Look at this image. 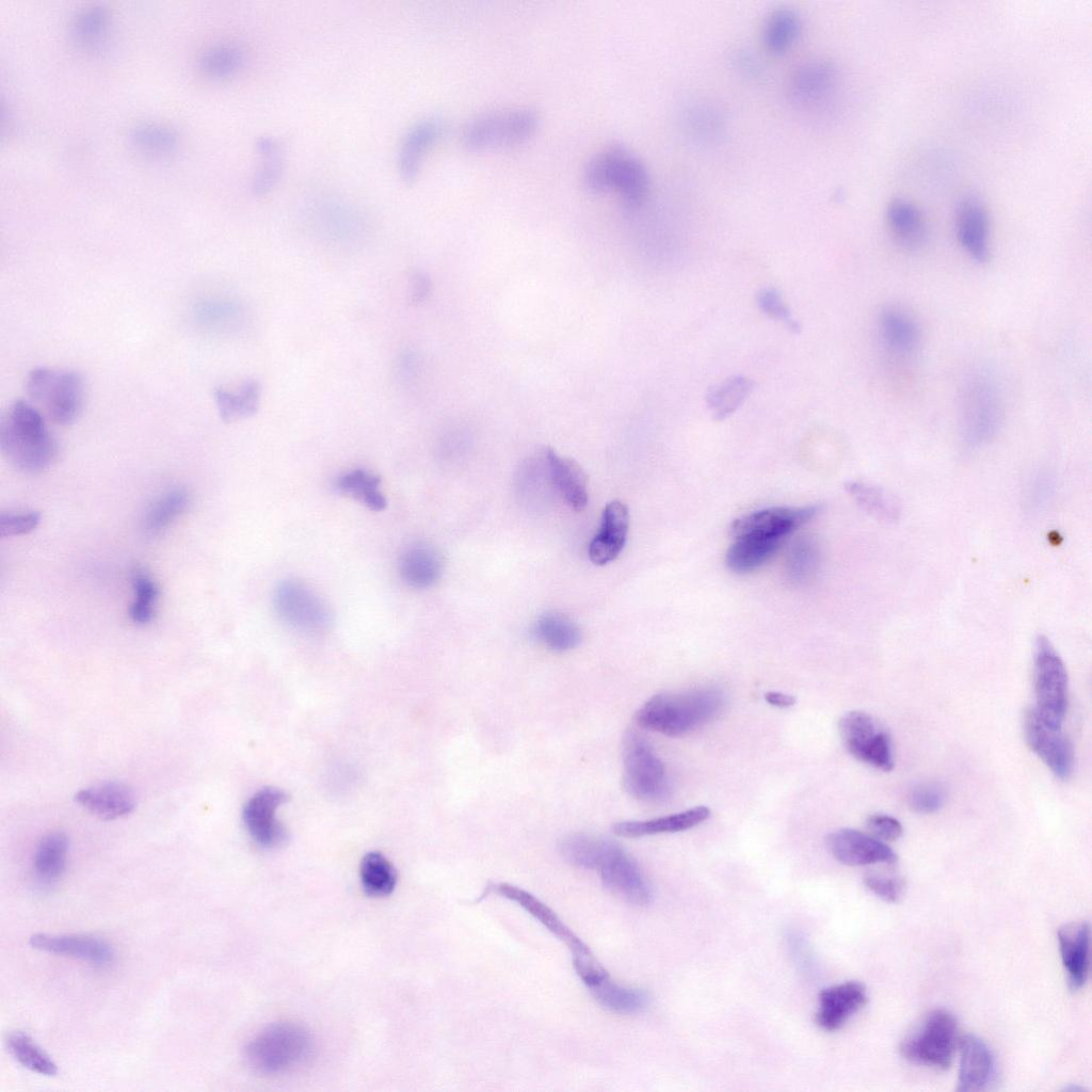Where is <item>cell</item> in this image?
Wrapping results in <instances>:
<instances>
[{
    "mask_svg": "<svg viewBox=\"0 0 1092 1092\" xmlns=\"http://www.w3.org/2000/svg\"><path fill=\"white\" fill-rule=\"evenodd\" d=\"M273 605L278 619L300 632L321 633L333 624L334 616L327 603L301 580L282 581L275 589Z\"/></svg>",
    "mask_w": 1092,
    "mask_h": 1092,
    "instance_id": "7c38bea8",
    "label": "cell"
},
{
    "mask_svg": "<svg viewBox=\"0 0 1092 1092\" xmlns=\"http://www.w3.org/2000/svg\"><path fill=\"white\" fill-rule=\"evenodd\" d=\"M1059 950L1071 989L1085 985L1090 966V927L1086 921L1070 922L1058 931Z\"/></svg>",
    "mask_w": 1092,
    "mask_h": 1092,
    "instance_id": "484cf974",
    "label": "cell"
},
{
    "mask_svg": "<svg viewBox=\"0 0 1092 1092\" xmlns=\"http://www.w3.org/2000/svg\"><path fill=\"white\" fill-rule=\"evenodd\" d=\"M734 540L726 551L725 563L730 571L744 574L766 563L785 539L744 535Z\"/></svg>",
    "mask_w": 1092,
    "mask_h": 1092,
    "instance_id": "836d02e7",
    "label": "cell"
},
{
    "mask_svg": "<svg viewBox=\"0 0 1092 1092\" xmlns=\"http://www.w3.org/2000/svg\"><path fill=\"white\" fill-rule=\"evenodd\" d=\"M958 1023L947 1010L929 1012L921 1024L900 1043V1054L908 1061L947 1070L960 1042Z\"/></svg>",
    "mask_w": 1092,
    "mask_h": 1092,
    "instance_id": "ba28073f",
    "label": "cell"
},
{
    "mask_svg": "<svg viewBox=\"0 0 1092 1092\" xmlns=\"http://www.w3.org/2000/svg\"><path fill=\"white\" fill-rule=\"evenodd\" d=\"M532 633L540 643L555 652L571 651L581 641L578 625L569 616L555 611L542 614L534 623Z\"/></svg>",
    "mask_w": 1092,
    "mask_h": 1092,
    "instance_id": "e575fe53",
    "label": "cell"
},
{
    "mask_svg": "<svg viewBox=\"0 0 1092 1092\" xmlns=\"http://www.w3.org/2000/svg\"><path fill=\"white\" fill-rule=\"evenodd\" d=\"M42 519L38 512L1 513L0 536L10 537L30 533L37 528Z\"/></svg>",
    "mask_w": 1092,
    "mask_h": 1092,
    "instance_id": "6f0895ef",
    "label": "cell"
},
{
    "mask_svg": "<svg viewBox=\"0 0 1092 1092\" xmlns=\"http://www.w3.org/2000/svg\"><path fill=\"white\" fill-rule=\"evenodd\" d=\"M6 1045L10 1054L23 1067L45 1076H54L58 1073L55 1062L28 1033H10Z\"/></svg>",
    "mask_w": 1092,
    "mask_h": 1092,
    "instance_id": "b9f144b4",
    "label": "cell"
},
{
    "mask_svg": "<svg viewBox=\"0 0 1092 1092\" xmlns=\"http://www.w3.org/2000/svg\"><path fill=\"white\" fill-rule=\"evenodd\" d=\"M764 697L768 704L778 708H788L793 706L796 703V697L793 695L778 691H769L764 695Z\"/></svg>",
    "mask_w": 1092,
    "mask_h": 1092,
    "instance_id": "6125c7cd",
    "label": "cell"
},
{
    "mask_svg": "<svg viewBox=\"0 0 1092 1092\" xmlns=\"http://www.w3.org/2000/svg\"><path fill=\"white\" fill-rule=\"evenodd\" d=\"M596 1001L615 1013H635L647 1003V995L638 989L622 986L610 978L590 989Z\"/></svg>",
    "mask_w": 1092,
    "mask_h": 1092,
    "instance_id": "7bdbcfd3",
    "label": "cell"
},
{
    "mask_svg": "<svg viewBox=\"0 0 1092 1092\" xmlns=\"http://www.w3.org/2000/svg\"><path fill=\"white\" fill-rule=\"evenodd\" d=\"M443 565V558L434 547L415 545L402 555L399 573L408 587L427 589L439 579Z\"/></svg>",
    "mask_w": 1092,
    "mask_h": 1092,
    "instance_id": "d6a6232c",
    "label": "cell"
},
{
    "mask_svg": "<svg viewBox=\"0 0 1092 1092\" xmlns=\"http://www.w3.org/2000/svg\"><path fill=\"white\" fill-rule=\"evenodd\" d=\"M754 383L744 375H735L713 386L706 395V404L716 420L733 415L746 400Z\"/></svg>",
    "mask_w": 1092,
    "mask_h": 1092,
    "instance_id": "74e56055",
    "label": "cell"
},
{
    "mask_svg": "<svg viewBox=\"0 0 1092 1092\" xmlns=\"http://www.w3.org/2000/svg\"><path fill=\"white\" fill-rule=\"evenodd\" d=\"M445 129L437 117H429L414 125L404 136L398 158V170L404 181H413L420 170L423 156Z\"/></svg>",
    "mask_w": 1092,
    "mask_h": 1092,
    "instance_id": "f1b7e54d",
    "label": "cell"
},
{
    "mask_svg": "<svg viewBox=\"0 0 1092 1092\" xmlns=\"http://www.w3.org/2000/svg\"><path fill=\"white\" fill-rule=\"evenodd\" d=\"M0 448L7 461L26 473L48 468L58 450L43 413L27 400L14 401L2 417Z\"/></svg>",
    "mask_w": 1092,
    "mask_h": 1092,
    "instance_id": "7a4b0ae2",
    "label": "cell"
},
{
    "mask_svg": "<svg viewBox=\"0 0 1092 1092\" xmlns=\"http://www.w3.org/2000/svg\"><path fill=\"white\" fill-rule=\"evenodd\" d=\"M539 126L537 113L529 108L496 110L470 119L461 140L470 151L504 149L528 141Z\"/></svg>",
    "mask_w": 1092,
    "mask_h": 1092,
    "instance_id": "52a82bcc",
    "label": "cell"
},
{
    "mask_svg": "<svg viewBox=\"0 0 1092 1092\" xmlns=\"http://www.w3.org/2000/svg\"><path fill=\"white\" fill-rule=\"evenodd\" d=\"M190 503L183 489H173L160 497L147 511L144 529L148 535H158L165 530Z\"/></svg>",
    "mask_w": 1092,
    "mask_h": 1092,
    "instance_id": "bcb514c9",
    "label": "cell"
},
{
    "mask_svg": "<svg viewBox=\"0 0 1092 1092\" xmlns=\"http://www.w3.org/2000/svg\"><path fill=\"white\" fill-rule=\"evenodd\" d=\"M717 687L662 692L648 698L636 712L639 727L670 737L686 735L714 720L725 706Z\"/></svg>",
    "mask_w": 1092,
    "mask_h": 1092,
    "instance_id": "6da1fadb",
    "label": "cell"
},
{
    "mask_svg": "<svg viewBox=\"0 0 1092 1092\" xmlns=\"http://www.w3.org/2000/svg\"><path fill=\"white\" fill-rule=\"evenodd\" d=\"M836 81V69L828 61H810L798 67L791 76L789 91L793 99L808 103L829 94Z\"/></svg>",
    "mask_w": 1092,
    "mask_h": 1092,
    "instance_id": "1f68e13d",
    "label": "cell"
},
{
    "mask_svg": "<svg viewBox=\"0 0 1092 1092\" xmlns=\"http://www.w3.org/2000/svg\"><path fill=\"white\" fill-rule=\"evenodd\" d=\"M213 398L221 419L232 422L253 416L259 407L260 385L255 380L245 381L237 391L216 388Z\"/></svg>",
    "mask_w": 1092,
    "mask_h": 1092,
    "instance_id": "8d00e7d4",
    "label": "cell"
},
{
    "mask_svg": "<svg viewBox=\"0 0 1092 1092\" xmlns=\"http://www.w3.org/2000/svg\"><path fill=\"white\" fill-rule=\"evenodd\" d=\"M542 455L549 480L561 498L573 510L582 511L588 504L589 492L580 465L549 448L544 449Z\"/></svg>",
    "mask_w": 1092,
    "mask_h": 1092,
    "instance_id": "d4e9b609",
    "label": "cell"
},
{
    "mask_svg": "<svg viewBox=\"0 0 1092 1092\" xmlns=\"http://www.w3.org/2000/svg\"><path fill=\"white\" fill-rule=\"evenodd\" d=\"M864 883L871 893L887 902H897L905 887L903 878L877 872L867 873Z\"/></svg>",
    "mask_w": 1092,
    "mask_h": 1092,
    "instance_id": "9f6ffc18",
    "label": "cell"
},
{
    "mask_svg": "<svg viewBox=\"0 0 1092 1092\" xmlns=\"http://www.w3.org/2000/svg\"><path fill=\"white\" fill-rule=\"evenodd\" d=\"M242 51L235 45L219 44L206 49L198 59L202 74L222 80L234 76L242 66Z\"/></svg>",
    "mask_w": 1092,
    "mask_h": 1092,
    "instance_id": "c3c4849f",
    "label": "cell"
},
{
    "mask_svg": "<svg viewBox=\"0 0 1092 1092\" xmlns=\"http://www.w3.org/2000/svg\"><path fill=\"white\" fill-rule=\"evenodd\" d=\"M887 229L901 248L919 251L927 242L928 227L920 209L911 200L893 198L886 208Z\"/></svg>",
    "mask_w": 1092,
    "mask_h": 1092,
    "instance_id": "4316f807",
    "label": "cell"
},
{
    "mask_svg": "<svg viewBox=\"0 0 1092 1092\" xmlns=\"http://www.w3.org/2000/svg\"><path fill=\"white\" fill-rule=\"evenodd\" d=\"M819 551L816 542L808 536L800 537L790 547L786 560V577L792 584L809 580L818 565Z\"/></svg>",
    "mask_w": 1092,
    "mask_h": 1092,
    "instance_id": "f907efd6",
    "label": "cell"
},
{
    "mask_svg": "<svg viewBox=\"0 0 1092 1092\" xmlns=\"http://www.w3.org/2000/svg\"><path fill=\"white\" fill-rule=\"evenodd\" d=\"M364 890L372 897L389 895L397 884V872L389 860L381 852L367 853L359 867Z\"/></svg>",
    "mask_w": 1092,
    "mask_h": 1092,
    "instance_id": "60d3db41",
    "label": "cell"
},
{
    "mask_svg": "<svg viewBox=\"0 0 1092 1092\" xmlns=\"http://www.w3.org/2000/svg\"><path fill=\"white\" fill-rule=\"evenodd\" d=\"M628 528L627 507L619 500L609 502L603 511L599 531L589 545L590 560L597 565L613 561L624 548Z\"/></svg>",
    "mask_w": 1092,
    "mask_h": 1092,
    "instance_id": "cb8c5ba5",
    "label": "cell"
},
{
    "mask_svg": "<svg viewBox=\"0 0 1092 1092\" xmlns=\"http://www.w3.org/2000/svg\"><path fill=\"white\" fill-rule=\"evenodd\" d=\"M846 489L864 511L877 519L885 523H895L899 519L901 509L898 501L882 487L851 481L846 484Z\"/></svg>",
    "mask_w": 1092,
    "mask_h": 1092,
    "instance_id": "f35d334b",
    "label": "cell"
},
{
    "mask_svg": "<svg viewBox=\"0 0 1092 1092\" xmlns=\"http://www.w3.org/2000/svg\"><path fill=\"white\" fill-rule=\"evenodd\" d=\"M594 870L604 886L625 901L646 905L653 894L636 861L616 842L606 839Z\"/></svg>",
    "mask_w": 1092,
    "mask_h": 1092,
    "instance_id": "5bb4252c",
    "label": "cell"
},
{
    "mask_svg": "<svg viewBox=\"0 0 1092 1092\" xmlns=\"http://www.w3.org/2000/svg\"><path fill=\"white\" fill-rule=\"evenodd\" d=\"M109 26L110 19L106 10L99 6L85 7L74 17L71 35L80 47L95 49L105 42Z\"/></svg>",
    "mask_w": 1092,
    "mask_h": 1092,
    "instance_id": "ee69618b",
    "label": "cell"
},
{
    "mask_svg": "<svg viewBox=\"0 0 1092 1092\" xmlns=\"http://www.w3.org/2000/svg\"><path fill=\"white\" fill-rule=\"evenodd\" d=\"M26 390L33 404L57 424L75 422L84 406V380L75 370L36 367L27 376Z\"/></svg>",
    "mask_w": 1092,
    "mask_h": 1092,
    "instance_id": "8992f818",
    "label": "cell"
},
{
    "mask_svg": "<svg viewBox=\"0 0 1092 1092\" xmlns=\"http://www.w3.org/2000/svg\"><path fill=\"white\" fill-rule=\"evenodd\" d=\"M418 357L414 352L404 351L398 358L396 372L401 381L407 382L418 372Z\"/></svg>",
    "mask_w": 1092,
    "mask_h": 1092,
    "instance_id": "91938a15",
    "label": "cell"
},
{
    "mask_svg": "<svg viewBox=\"0 0 1092 1092\" xmlns=\"http://www.w3.org/2000/svg\"><path fill=\"white\" fill-rule=\"evenodd\" d=\"M818 507H773L745 514L733 521L730 535H758L786 539L800 526L812 519Z\"/></svg>",
    "mask_w": 1092,
    "mask_h": 1092,
    "instance_id": "ac0fdd59",
    "label": "cell"
},
{
    "mask_svg": "<svg viewBox=\"0 0 1092 1092\" xmlns=\"http://www.w3.org/2000/svg\"><path fill=\"white\" fill-rule=\"evenodd\" d=\"M710 817V809L700 805L684 812L648 819L616 822L613 832L622 837H643L664 833H676L692 829Z\"/></svg>",
    "mask_w": 1092,
    "mask_h": 1092,
    "instance_id": "f546056e",
    "label": "cell"
},
{
    "mask_svg": "<svg viewBox=\"0 0 1092 1092\" xmlns=\"http://www.w3.org/2000/svg\"><path fill=\"white\" fill-rule=\"evenodd\" d=\"M960 1067L958 1091H982L989 1088L996 1077V1063L992 1050L986 1043L975 1034L960 1038Z\"/></svg>",
    "mask_w": 1092,
    "mask_h": 1092,
    "instance_id": "7402d4cb",
    "label": "cell"
},
{
    "mask_svg": "<svg viewBox=\"0 0 1092 1092\" xmlns=\"http://www.w3.org/2000/svg\"><path fill=\"white\" fill-rule=\"evenodd\" d=\"M605 839L588 834H572L563 838L559 850L567 863L579 868L594 870Z\"/></svg>",
    "mask_w": 1092,
    "mask_h": 1092,
    "instance_id": "816d5d0a",
    "label": "cell"
},
{
    "mask_svg": "<svg viewBox=\"0 0 1092 1092\" xmlns=\"http://www.w3.org/2000/svg\"><path fill=\"white\" fill-rule=\"evenodd\" d=\"M314 1041L303 1026L283 1022L256 1034L246 1045L245 1057L257 1072L267 1075L288 1073L308 1061Z\"/></svg>",
    "mask_w": 1092,
    "mask_h": 1092,
    "instance_id": "5b68a950",
    "label": "cell"
},
{
    "mask_svg": "<svg viewBox=\"0 0 1092 1092\" xmlns=\"http://www.w3.org/2000/svg\"><path fill=\"white\" fill-rule=\"evenodd\" d=\"M864 984L846 981L823 989L819 994L817 1025L825 1031L840 1029L867 1002Z\"/></svg>",
    "mask_w": 1092,
    "mask_h": 1092,
    "instance_id": "44dd1931",
    "label": "cell"
},
{
    "mask_svg": "<svg viewBox=\"0 0 1092 1092\" xmlns=\"http://www.w3.org/2000/svg\"><path fill=\"white\" fill-rule=\"evenodd\" d=\"M946 797V790L942 784L927 782L918 784L910 790L908 803L915 813L932 814L943 807Z\"/></svg>",
    "mask_w": 1092,
    "mask_h": 1092,
    "instance_id": "db71d44e",
    "label": "cell"
},
{
    "mask_svg": "<svg viewBox=\"0 0 1092 1092\" xmlns=\"http://www.w3.org/2000/svg\"><path fill=\"white\" fill-rule=\"evenodd\" d=\"M801 29L799 15L790 9L775 11L764 30L766 48L775 54L785 52L797 39Z\"/></svg>",
    "mask_w": 1092,
    "mask_h": 1092,
    "instance_id": "f6af8a7d",
    "label": "cell"
},
{
    "mask_svg": "<svg viewBox=\"0 0 1092 1092\" xmlns=\"http://www.w3.org/2000/svg\"><path fill=\"white\" fill-rule=\"evenodd\" d=\"M760 310L769 318L783 322L791 332H799L800 325L792 317L781 293L773 288L762 289L757 295Z\"/></svg>",
    "mask_w": 1092,
    "mask_h": 1092,
    "instance_id": "11a10c76",
    "label": "cell"
},
{
    "mask_svg": "<svg viewBox=\"0 0 1092 1092\" xmlns=\"http://www.w3.org/2000/svg\"><path fill=\"white\" fill-rule=\"evenodd\" d=\"M866 824L872 836L883 841L896 840L903 832L901 822L886 814L869 816Z\"/></svg>",
    "mask_w": 1092,
    "mask_h": 1092,
    "instance_id": "680465c9",
    "label": "cell"
},
{
    "mask_svg": "<svg viewBox=\"0 0 1092 1092\" xmlns=\"http://www.w3.org/2000/svg\"><path fill=\"white\" fill-rule=\"evenodd\" d=\"M431 289V283L427 275L421 272H416L411 277L410 283V298L413 304H418L424 301L429 295Z\"/></svg>",
    "mask_w": 1092,
    "mask_h": 1092,
    "instance_id": "94428289",
    "label": "cell"
},
{
    "mask_svg": "<svg viewBox=\"0 0 1092 1092\" xmlns=\"http://www.w3.org/2000/svg\"><path fill=\"white\" fill-rule=\"evenodd\" d=\"M134 600L129 608L131 621L138 625L150 623L156 614L159 588L150 576L135 572L132 577Z\"/></svg>",
    "mask_w": 1092,
    "mask_h": 1092,
    "instance_id": "f5cc1de1",
    "label": "cell"
},
{
    "mask_svg": "<svg viewBox=\"0 0 1092 1092\" xmlns=\"http://www.w3.org/2000/svg\"><path fill=\"white\" fill-rule=\"evenodd\" d=\"M496 892L520 905L568 947L576 973L584 984L593 983L607 974L588 946L541 900L508 883L498 884Z\"/></svg>",
    "mask_w": 1092,
    "mask_h": 1092,
    "instance_id": "8fae6325",
    "label": "cell"
},
{
    "mask_svg": "<svg viewBox=\"0 0 1092 1092\" xmlns=\"http://www.w3.org/2000/svg\"><path fill=\"white\" fill-rule=\"evenodd\" d=\"M286 800L287 794L283 790L266 787L253 794L244 805L243 821L246 830L261 847L274 848L286 840V829L276 819V812Z\"/></svg>",
    "mask_w": 1092,
    "mask_h": 1092,
    "instance_id": "d6986e66",
    "label": "cell"
},
{
    "mask_svg": "<svg viewBox=\"0 0 1092 1092\" xmlns=\"http://www.w3.org/2000/svg\"><path fill=\"white\" fill-rule=\"evenodd\" d=\"M76 801L91 814L113 820L130 814L135 807L132 790L117 782L99 783L80 790Z\"/></svg>",
    "mask_w": 1092,
    "mask_h": 1092,
    "instance_id": "83f0119b",
    "label": "cell"
},
{
    "mask_svg": "<svg viewBox=\"0 0 1092 1092\" xmlns=\"http://www.w3.org/2000/svg\"><path fill=\"white\" fill-rule=\"evenodd\" d=\"M833 857L847 866L894 864L897 855L883 840L853 829H839L826 838Z\"/></svg>",
    "mask_w": 1092,
    "mask_h": 1092,
    "instance_id": "ffe728a7",
    "label": "cell"
},
{
    "mask_svg": "<svg viewBox=\"0 0 1092 1092\" xmlns=\"http://www.w3.org/2000/svg\"><path fill=\"white\" fill-rule=\"evenodd\" d=\"M1033 686L1034 712L1050 726L1061 727L1067 707V673L1061 657L1043 636L1035 641Z\"/></svg>",
    "mask_w": 1092,
    "mask_h": 1092,
    "instance_id": "30bf717a",
    "label": "cell"
},
{
    "mask_svg": "<svg viewBox=\"0 0 1092 1092\" xmlns=\"http://www.w3.org/2000/svg\"><path fill=\"white\" fill-rule=\"evenodd\" d=\"M582 181L591 193L615 192L630 207L640 205L649 190L646 167L621 145L609 146L596 154L588 162Z\"/></svg>",
    "mask_w": 1092,
    "mask_h": 1092,
    "instance_id": "277c9868",
    "label": "cell"
},
{
    "mask_svg": "<svg viewBox=\"0 0 1092 1092\" xmlns=\"http://www.w3.org/2000/svg\"><path fill=\"white\" fill-rule=\"evenodd\" d=\"M956 235L966 255L978 264L991 259L990 215L980 196L968 193L956 208Z\"/></svg>",
    "mask_w": 1092,
    "mask_h": 1092,
    "instance_id": "e0dca14e",
    "label": "cell"
},
{
    "mask_svg": "<svg viewBox=\"0 0 1092 1092\" xmlns=\"http://www.w3.org/2000/svg\"><path fill=\"white\" fill-rule=\"evenodd\" d=\"M261 156V165L255 172L252 188L256 194H264L275 186L283 170L282 150L278 143L270 136H261L256 143Z\"/></svg>",
    "mask_w": 1092,
    "mask_h": 1092,
    "instance_id": "681fc988",
    "label": "cell"
},
{
    "mask_svg": "<svg viewBox=\"0 0 1092 1092\" xmlns=\"http://www.w3.org/2000/svg\"><path fill=\"white\" fill-rule=\"evenodd\" d=\"M623 783L626 791L644 802H658L670 791L665 767L652 744L637 730L623 738Z\"/></svg>",
    "mask_w": 1092,
    "mask_h": 1092,
    "instance_id": "9c48e42d",
    "label": "cell"
},
{
    "mask_svg": "<svg viewBox=\"0 0 1092 1092\" xmlns=\"http://www.w3.org/2000/svg\"><path fill=\"white\" fill-rule=\"evenodd\" d=\"M68 854V839L63 832H50L37 844L33 868L36 877L45 882L57 881L65 871Z\"/></svg>",
    "mask_w": 1092,
    "mask_h": 1092,
    "instance_id": "d590c367",
    "label": "cell"
},
{
    "mask_svg": "<svg viewBox=\"0 0 1092 1092\" xmlns=\"http://www.w3.org/2000/svg\"><path fill=\"white\" fill-rule=\"evenodd\" d=\"M317 229L338 243L355 242L364 230L363 220L350 206L336 202L317 205L312 214Z\"/></svg>",
    "mask_w": 1092,
    "mask_h": 1092,
    "instance_id": "4dcf8cb0",
    "label": "cell"
},
{
    "mask_svg": "<svg viewBox=\"0 0 1092 1092\" xmlns=\"http://www.w3.org/2000/svg\"><path fill=\"white\" fill-rule=\"evenodd\" d=\"M380 482L378 476L365 469H353L337 479L336 488L372 511H382L386 507V499L380 492Z\"/></svg>",
    "mask_w": 1092,
    "mask_h": 1092,
    "instance_id": "ab89813d",
    "label": "cell"
},
{
    "mask_svg": "<svg viewBox=\"0 0 1092 1092\" xmlns=\"http://www.w3.org/2000/svg\"><path fill=\"white\" fill-rule=\"evenodd\" d=\"M838 728L845 748L853 757L885 772L893 770L889 735L872 716L860 710L846 712Z\"/></svg>",
    "mask_w": 1092,
    "mask_h": 1092,
    "instance_id": "4fadbf2b",
    "label": "cell"
},
{
    "mask_svg": "<svg viewBox=\"0 0 1092 1092\" xmlns=\"http://www.w3.org/2000/svg\"><path fill=\"white\" fill-rule=\"evenodd\" d=\"M960 434L965 450L987 445L1003 421L1002 396L995 375L977 368L964 378L959 396Z\"/></svg>",
    "mask_w": 1092,
    "mask_h": 1092,
    "instance_id": "3957f363",
    "label": "cell"
},
{
    "mask_svg": "<svg viewBox=\"0 0 1092 1092\" xmlns=\"http://www.w3.org/2000/svg\"><path fill=\"white\" fill-rule=\"evenodd\" d=\"M129 140L141 152L154 156L173 152L178 143L173 129L156 123L138 124L130 130Z\"/></svg>",
    "mask_w": 1092,
    "mask_h": 1092,
    "instance_id": "7dc6e473",
    "label": "cell"
},
{
    "mask_svg": "<svg viewBox=\"0 0 1092 1092\" xmlns=\"http://www.w3.org/2000/svg\"><path fill=\"white\" fill-rule=\"evenodd\" d=\"M29 944L37 950L99 966L108 965L114 958L113 949L108 943L89 935L36 933L29 938Z\"/></svg>",
    "mask_w": 1092,
    "mask_h": 1092,
    "instance_id": "603a6c76",
    "label": "cell"
},
{
    "mask_svg": "<svg viewBox=\"0 0 1092 1092\" xmlns=\"http://www.w3.org/2000/svg\"><path fill=\"white\" fill-rule=\"evenodd\" d=\"M878 333L884 352L895 362H909L920 350V324L912 311L901 305H887L880 311Z\"/></svg>",
    "mask_w": 1092,
    "mask_h": 1092,
    "instance_id": "2e32d148",
    "label": "cell"
},
{
    "mask_svg": "<svg viewBox=\"0 0 1092 1092\" xmlns=\"http://www.w3.org/2000/svg\"><path fill=\"white\" fill-rule=\"evenodd\" d=\"M1025 739L1029 748L1060 780H1067L1074 769V750L1070 739L1061 730L1045 723L1033 709L1024 721Z\"/></svg>",
    "mask_w": 1092,
    "mask_h": 1092,
    "instance_id": "9a60e30c",
    "label": "cell"
}]
</instances>
